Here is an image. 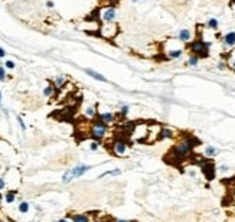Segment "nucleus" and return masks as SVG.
<instances>
[{
	"label": "nucleus",
	"instance_id": "obj_1",
	"mask_svg": "<svg viewBox=\"0 0 235 222\" xmlns=\"http://www.w3.org/2000/svg\"><path fill=\"white\" fill-rule=\"evenodd\" d=\"M199 144V140L193 136H186L182 140H179L176 144L172 147L170 153L168 155L169 162L173 165H179L183 160L189 159L190 156L193 155L195 147Z\"/></svg>",
	"mask_w": 235,
	"mask_h": 222
},
{
	"label": "nucleus",
	"instance_id": "obj_2",
	"mask_svg": "<svg viewBox=\"0 0 235 222\" xmlns=\"http://www.w3.org/2000/svg\"><path fill=\"white\" fill-rule=\"evenodd\" d=\"M212 42H203L201 39H196L189 45L190 52L198 58H208L209 56V48H211Z\"/></svg>",
	"mask_w": 235,
	"mask_h": 222
},
{
	"label": "nucleus",
	"instance_id": "obj_3",
	"mask_svg": "<svg viewBox=\"0 0 235 222\" xmlns=\"http://www.w3.org/2000/svg\"><path fill=\"white\" fill-rule=\"evenodd\" d=\"M107 127L108 124H105L104 121H101L100 118L92 121L91 124V130H90V136L95 140V141H101L104 137H105V133H107Z\"/></svg>",
	"mask_w": 235,
	"mask_h": 222
},
{
	"label": "nucleus",
	"instance_id": "obj_4",
	"mask_svg": "<svg viewBox=\"0 0 235 222\" xmlns=\"http://www.w3.org/2000/svg\"><path fill=\"white\" fill-rule=\"evenodd\" d=\"M199 167H201L202 173H203V176H205V179L206 180H213L215 179V175H216V167H215V165H213L212 162L209 160V159H203L201 163H199Z\"/></svg>",
	"mask_w": 235,
	"mask_h": 222
},
{
	"label": "nucleus",
	"instance_id": "obj_5",
	"mask_svg": "<svg viewBox=\"0 0 235 222\" xmlns=\"http://www.w3.org/2000/svg\"><path fill=\"white\" fill-rule=\"evenodd\" d=\"M128 150V144L127 141L123 140V139H117L112 141V152L115 153L117 156H124Z\"/></svg>",
	"mask_w": 235,
	"mask_h": 222
},
{
	"label": "nucleus",
	"instance_id": "obj_6",
	"mask_svg": "<svg viewBox=\"0 0 235 222\" xmlns=\"http://www.w3.org/2000/svg\"><path fill=\"white\" fill-rule=\"evenodd\" d=\"M91 169V166H88V165H78V166L72 167L71 169V173H72V178H81L84 173H87L88 170Z\"/></svg>",
	"mask_w": 235,
	"mask_h": 222
},
{
	"label": "nucleus",
	"instance_id": "obj_7",
	"mask_svg": "<svg viewBox=\"0 0 235 222\" xmlns=\"http://www.w3.org/2000/svg\"><path fill=\"white\" fill-rule=\"evenodd\" d=\"M173 130H170V128H166V127H163V128H160L159 130V136H157V140H166V139H173Z\"/></svg>",
	"mask_w": 235,
	"mask_h": 222
},
{
	"label": "nucleus",
	"instance_id": "obj_8",
	"mask_svg": "<svg viewBox=\"0 0 235 222\" xmlns=\"http://www.w3.org/2000/svg\"><path fill=\"white\" fill-rule=\"evenodd\" d=\"M115 19V9L114 7H108L107 10L104 12V15H102V20L104 22H112Z\"/></svg>",
	"mask_w": 235,
	"mask_h": 222
},
{
	"label": "nucleus",
	"instance_id": "obj_9",
	"mask_svg": "<svg viewBox=\"0 0 235 222\" xmlns=\"http://www.w3.org/2000/svg\"><path fill=\"white\" fill-rule=\"evenodd\" d=\"M224 44L225 46H234L235 45V32H228L224 36Z\"/></svg>",
	"mask_w": 235,
	"mask_h": 222
},
{
	"label": "nucleus",
	"instance_id": "obj_10",
	"mask_svg": "<svg viewBox=\"0 0 235 222\" xmlns=\"http://www.w3.org/2000/svg\"><path fill=\"white\" fill-rule=\"evenodd\" d=\"M98 118L105 124H111L114 121V114L112 112H102V114H98Z\"/></svg>",
	"mask_w": 235,
	"mask_h": 222
},
{
	"label": "nucleus",
	"instance_id": "obj_11",
	"mask_svg": "<svg viewBox=\"0 0 235 222\" xmlns=\"http://www.w3.org/2000/svg\"><path fill=\"white\" fill-rule=\"evenodd\" d=\"M85 72H87L90 77L94 78V79H97V81H101V82H107V78L104 77V75H101V74L95 72V71H92V69H85Z\"/></svg>",
	"mask_w": 235,
	"mask_h": 222
},
{
	"label": "nucleus",
	"instance_id": "obj_12",
	"mask_svg": "<svg viewBox=\"0 0 235 222\" xmlns=\"http://www.w3.org/2000/svg\"><path fill=\"white\" fill-rule=\"evenodd\" d=\"M218 153H219V150H218L216 147H213V146H206V149H205L206 157H215Z\"/></svg>",
	"mask_w": 235,
	"mask_h": 222
},
{
	"label": "nucleus",
	"instance_id": "obj_13",
	"mask_svg": "<svg viewBox=\"0 0 235 222\" xmlns=\"http://www.w3.org/2000/svg\"><path fill=\"white\" fill-rule=\"evenodd\" d=\"M179 39L182 42H188L190 39V32L188 29H183V30H180L179 32Z\"/></svg>",
	"mask_w": 235,
	"mask_h": 222
},
{
	"label": "nucleus",
	"instance_id": "obj_14",
	"mask_svg": "<svg viewBox=\"0 0 235 222\" xmlns=\"http://www.w3.org/2000/svg\"><path fill=\"white\" fill-rule=\"evenodd\" d=\"M182 54H183V51H182V49H175V51H169L168 56L170 58V59H178V58L182 56Z\"/></svg>",
	"mask_w": 235,
	"mask_h": 222
},
{
	"label": "nucleus",
	"instance_id": "obj_15",
	"mask_svg": "<svg viewBox=\"0 0 235 222\" xmlns=\"http://www.w3.org/2000/svg\"><path fill=\"white\" fill-rule=\"evenodd\" d=\"M4 199H6V202H7V203H13V202H15V199H16V192H15V190L7 192V193H6V196H4Z\"/></svg>",
	"mask_w": 235,
	"mask_h": 222
},
{
	"label": "nucleus",
	"instance_id": "obj_16",
	"mask_svg": "<svg viewBox=\"0 0 235 222\" xmlns=\"http://www.w3.org/2000/svg\"><path fill=\"white\" fill-rule=\"evenodd\" d=\"M120 173H121V170H120V169H114V170H108V172H104V173H102V175L100 176V179H102L104 176H110V175H111V176H118Z\"/></svg>",
	"mask_w": 235,
	"mask_h": 222
},
{
	"label": "nucleus",
	"instance_id": "obj_17",
	"mask_svg": "<svg viewBox=\"0 0 235 222\" xmlns=\"http://www.w3.org/2000/svg\"><path fill=\"white\" fill-rule=\"evenodd\" d=\"M72 219H74V222H90L87 215H74Z\"/></svg>",
	"mask_w": 235,
	"mask_h": 222
},
{
	"label": "nucleus",
	"instance_id": "obj_18",
	"mask_svg": "<svg viewBox=\"0 0 235 222\" xmlns=\"http://www.w3.org/2000/svg\"><path fill=\"white\" fill-rule=\"evenodd\" d=\"M54 91H55V85H48L45 89H44V95L45 97H51V95H54Z\"/></svg>",
	"mask_w": 235,
	"mask_h": 222
},
{
	"label": "nucleus",
	"instance_id": "obj_19",
	"mask_svg": "<svg viewBox=\"0 0 235 222\" xmlns=\"http://www.w3.org/2000/svg\"><path fill=\"white\" fill-rule=\"evenodd\" d=\"M72 179H74V178H72V173H71V169H69V170H67V172L64 173V176H62V182H64V183H69Z\"/></svg>",
	"mask_w": 235,
	"mask_h": 222
},
{
	"label": "nucleus",
	"instance_id": "obj_20",
	"mask_svg": "<svg viewBox=\"0 0 235 222\" xmlns=\"http://www.w3.org/2000/svg\"><path fill=\"white\" fill-rule=\"evenodd\" d=\"M198 62H199V58L196 55H192L189 58V61H188V65H189V67H196Z\"/></svg>",
	"mask_w": 235,
	"mask_h": 222
},
{
	"label": "nucleus",
	"instance_id": "obj_21",
	"mask_svg": "<svg viewBox=\"0 0 235 222\" xmlns=\"http://www.w3.org/2000/svg\"><path fill=\"white\" fill-rule=\"evenodd\" d=\"M28 211H29V203H28V202L19 203V212H20V213H26Z\"/></svg>",
	"mask_w": 235,
	"mask_h": 222
},
{
	"label": "nucleus",
	"instance_id": "obj_22",
	"mask_svg": "<svg viewBox=\"0 0 235 222\" xmlns=\"http://www.w3.org/2000/svg\"><path fill=\"white\" fill-rule=\"evenodd\" d=\"M208 28H211V29H213V30H216V29H218V20H216L215 17L209 19V20H208Z\"/></svg>",
	"mask_w": 235,
	"mask_h": 222
},
{
	"label": "nucleus",
	"instance_id": "obj_23",
	"mask_svg": "<svg viewBox=\"0 0 235 222\" xmlns=\"http://www.w3.org/2000/svg\"><path fill=\"white\" fill-rule=\"evenodd\" d=\"M85 114H87L88 117H95V115H97V111H95L94 107H88V108L85 110Z\"/></svg>",
	"mask_w": 235,
	"mask_h": 222
},
{
	"label": "nucleus",
	"instance_id": "obj_24",
	"mask_svg": "<svg viewBox=\"0 0 235 222\" xmlns=\"http://www.w3.org/2000/svg\"><path fill=\"white\" fill-rule=\"evenodd\" d=\"M128 110H130V107H128V105H123V107H121V110H120V115H121V117L124 118V117L127 115Z\"/></svg>",
	"mask_w": 235,
	"mask_h": 222
},
{
	"label": "nucleus",
	"instance_id": "obj_25",
	"mask_svg": "<svg viewBox=\"0 0 235 222\" xmlns=\"http://www.w3.org/2000/svg\"><path fill=\"white\" fill-rule=\"evenodd\" d=\"M90 149L92 150V152L98 150V149H100V141H95V140H94V141H92V143L90 144Z\"/></svg>",
	"mask_w": 235,
	"mask_h": 222
},
{
	"label": "nucleus",
	"instance_id": "obj_26",
	"mask_svg": "<svg viewBox=\"0 0 235 222\" xmlns=\"http://www.w3.org/2000/svg\"><path fill=\"white\" fill-rule=\"evenodd\" d=\"M64 82H65V77H62V75H61V77L56 78V85H58V87H62V85H64Z\"/></svg>",
	"mask_w": 235,
	"mask_h": 222
},
{
	"label": "nucleus",
	"instance_id": "obj_27",
	"mask_svg": "<svg viewBox=\"0 0 235 222\" xmlns=\"http://www.w3.org/2000/svg\"><path fill=\"white\" fill-rule=\"evenodd\" d=\"M4 65H6V68H9V69H13V68H15V62H13V61H6Z\"/></svg>",
	"mask_w": 235,
	"mask_h": 222
},
{
	"label": "nucleus",
	"instance_id": "obj_28",
	"mask_svg": "<svg viewBox=\"0 0 235 222\" xmlns=\"http://www.w3.org/2000/svg\"><path fill=\"white\" fill-rule=\"evenodd\" d=\"M4 77H6V74H4V68L0 67V81H4Z\"/></svg>",
	"mask_w": 235,
	"mask_h": 222
},
{
	"label": "nucleus",
	"instance_id": "obj_29",
	"mask_svg": "<svg viewBox=\"0 0 235 222\" xmlns=\"http://www.w3.org/2000/svg\"><path fill=\"white\" fill-rule=\"evenodd\" d=\"M17 121H19V124H20V127H22V130H26V126H25V123H23V120L20 118V117H17Z\"/></svg>",
	"mask_w": 235,
	"mask_h": 222
},
{
	"label": "nucleus",
	"instance_id": "obj_30",
	"mask_svg": "<svg viewBox=\"0 0 235 222\" xmlns=\"http://www.w3.org/2000/svg\"><path fill=\"white\" fill-rule=\"evenodd\" d=\"M4 185H6V183H4V180L0 178V190H1V189H4Z\"/></svg>",
	"mask_w": 235,
	"mask_h": 222
},
{
	"label": "nucleus",
	"instance_id": "obj_31",
	"mask_svg": "<svg viewBox=\"0 0 235 222\" xmlns=\"http://www.w3.org/2000/svg\"><path fill=\"white\" fill-rule=\"evenodd\" d=\"M6 55V52H4V49L3 48H0V58H3V56Z\"/></svg>",
	"mask_w": 235,
	"mask_h": 222
},
{
	"label": "nucleus",
	"instance_id": "obj_32",
	"mask_svg": "<svg viewBox=\"0 0 235 222\" xmlns=\"http://www.w3.org/2000/svg\"><path fill=\"white\" fill-rule=\"evenodd\" d=\"M46 4H48V7H54V3H52V1H48Z\"/></svg>",
	"mask_w": 235,
	"mask_h": 222
},
{
	"label": "nucleus",
	"instance_id": "obj_33",
	"mask_svg": "<svg viewBox=\"0 0 235 222\" xmlns=\"http://www.w3.org/2000/svg\"><path fill=\"white\" fill-rule=\"evenodd\" d=\"M221 170H222V172H226V170H228V167H226V166H221Z\"/></svg>",
	"mask_w": 235,
	"mask_h": 222
},
{
	"label": "nucleus",
	"instance_id": "obj_34",
	"mask_svg": "<svg viewBox=\"0 0 235 222\" xmlns=\"http://www.w3.org/2000/svg\"><path fill=\"white\" fill-rule=\"evenodd\" d=\"M58 222H68V221H67V219H59Z\"/></svg>",
	"mask_w": 235,
	"mask_h": 222
},
{
	"label": "nucleus",
	"instance_id": "obj_35",
	"mask_svg": "<svg viewBox=\"0 0 235 222\" xmlns=\"http://www.w3.org/2000/svg\"><path fill=\"white\" fill-rule=\"evenodd\" d=\"M232 195H234V196H235V186H234V188H232Z\"/></svg>",
	"mask_w": 235,
	"mask_h": 222
},
{
	"label": "nucleus",
	"instance_id": "obj_36",
	"mask_svg": "<svg viewBox=\"0 0 235 222\" xmlns=\"http://www.w3.org/2000/svg\"><path fill=\"white\" fill-rule=\"evenodd\" d=\"M117 222H128V221H125V219H120V221H117Z\"/></svg>",
	"mask_w": 235,
	"mask_h": 222
},
{
	"label": "nucleus",
	"instance_id": "obj_37",
	"mask_svg": "<svg viewBox=\"0 0 235 222\" xmlns=\"http://www.w3.org/2000/svg\"><path fill=\"white\" fill-rule=\"evenodd\" d=\"M0 102H1V92H0Z\"/></svg>",
	"mask_w": 235,
	"mask_h": 222
},
{
	"label": "nucleus",
	"instance_id": "obj_38",
	"mask_svg": "<svg viewBox=\"0 0 235 222\" xmlns=\"http://www.w3.org/2000/svg\"><path fill=\"white\" fill-rule=\"evenodd\" d=\"M232 68H234V69H235V62H234V64H232Z\"/></svg>",
	"mask_w": 235,
	"mask_h": 222
},
{
	"label": "nucleus",
	"instance_id": "obj_39",
	"mask_svg": "<svg viewBox=\"0 0 235 222\" xmlns=\"http://www.w3.org/2000/svg\"><path fill=\"white\" fill-rule=\"evenodd\" d=\"M133 1H139V0H133Z\"/></svg>",
	"mask_w": 235,
	"mask_h": 222
},
{
	"label": "nucleus",
	"instance_id": "obj_40",
	"mask_svg": "<svg viewBox=\"0 0 235 222\" xmlns=\"http://www.w3.org/2000/svg\"><path fill=\"white\" fill-rule=\"evenodd\" d=\"M0 199H1V198H0Z\"/></svg>",
	"mask_w": 235,
	"mask_h": 222
}]
</instances>
